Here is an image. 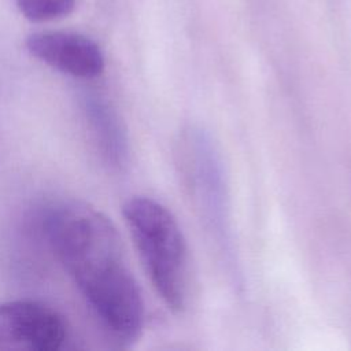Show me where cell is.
<instances>
[{"label": "cell", "mask_w": 351, "mask_h": 351, "mask_svg": "<svg viewBox=\"0 0 351 351\" xmlns=\"http://www.w3.org/2000/svg\"><path fill=\"white\" fill-rule=\"evenodd\" d=\"M82 108L92 128V133L103 158L114 167H121L128 160V136L122 119L114 107L101 96L85 93Z\"/></svg>", "instance_id": "obj_6"}, {"label": "cell", "mask_w": 351, "mask_h": 351, "mask_svg": "<svg viewBox=\"0 0 351 351\" xmlns=\"http://www.w3.org/2000/svg\"><path fill=\"white\" fill-rule=\"evenodd\" d=\"M125 222L156 293L165 304L181 313L189 299V255L182 230L162 203L133 196L122 207Z\"/></svg>", "instance_id": "obj_2"}, {"label": "cell", "mask_w": 351, "mask_h": 351, "mask_svg": "<svg viewBox=\"0 0 351 351\" xmlns=\"http://www.w3.org/2000/svg\"><path fill=\"white\" fill-rule=\"evenodd\" d=\"M26 48L34 58L52 69L77 78H95L104 70L100 47L80 33H33L26 40Z\"/></svg>", "instance_id": "obj_5"}, {"label": "cell", "mask_w": 351, "mask_h": 351, "mask_svg": "<svg viewBox=\"0 0 351 351\" xmlns=\"http://www.w3.org/2000/svg\"><path fill=\"white\" fill-rule=\"evenodd\" d=\"M66 339V321L49 306L33 300L0 304V350L58 351Z\"/></svg>", "instance_id": "obj_4"}, {"label": "cell", "mask_w": 351, "mask_h": 351, "mask_svg": "<svg viewBox=\"0 0 351 351\" xmlns=\"http://www.w3.org/2000/svg\"><path fill=\"white\" fill-rule=\"evenodd\" d=\"M185 166L189 186L211 232L226 243L228 193L223 166L210 136L202 129L185 136Z\"/></svg>", "instance_id": "obj_3"}, {"label": "cell", "mask_w": 351, "mask_h": 351, "mask_svg": "<svg viewBox=\"0 0 351 351\" xmlns=\"http://www.w3.org/2000/svg\"><path fill=\"white\" fill-rule=\"evenodd\" d=\"M45 234L104 329L119 344L134 343L144 325V303L114 223L82 202L55 206Z\"/></svg>", "instance_id": "obj_1"}, {"label": "cell", "mask_w": 351, "mask_h": 351, "mask_svg": "<svg viewBox=\"0 0 351 351\" xmlns=\"http://www.w3.org/2000/svg\"><path fill=\"white\" fill-rule=\"evenodd\" d=\"M19 11L33 22H45L69 15L75 0H15Z\"/></svg>", "instance_id": "obj_7"}]
</instances>
